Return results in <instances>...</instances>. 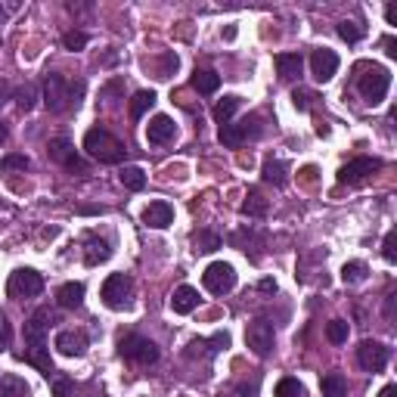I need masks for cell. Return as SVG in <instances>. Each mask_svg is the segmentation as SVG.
Here are the masks:
<instances>
[{
	"label": "cell",
	"instance_id": "6da1fadb",
	"mask_svg": "<svg viewBox=\"0 0 397 397\" xmlns=\"http://www.w3.org/2000/svg\"><path fill=\"white\" fill-rule=\"evenodd\" d=\"M84 149H87L97 161H103V165H118V161L124 159V152H128L121 140L112 137L103 128H93L84 134Z\"/></svg>",
	"mask_w": 397,
	"mask_h": 397
},
{
	"label": "cell",
	"instance_id": "7a4b0ae2",
	"mask_svg": "<svg viewBox=\"0 0 397 397\" xmlns=\"http://www.w3.org/2000/svg\"><path fill=\"white\" fill-rule=\"evenodd\" d=\"M84 93V84H68L62 75H47L44 81V103L50 112H62V109H68L72 103H78V97Z\"/></svg>",
	"mask_w": 397,
	"mask_h": 397
},
{
	"label": "cell",
	"instance_id": "3957f363",
	"mask_svg": "<svg viewBox=\"0 0 397 397\" xmlns=\"http://www.w3.org/2000/svg\"><path fill=\"white\" fill-rule=\"evenodd\" d=\"M357 87H360L363 99H367L369 106H379L385 99L388 87H391V72L382 66H369L367 75H360V81H357Z\"/></svg>",
	"mask_w": 397,
	"mask_h": 397
},
{
	"label": "cell",
	"instance_id": "277c9868",
	"mask_svg": "<svg viewBox=\"0 0 397 397\" xmlns=\"http://www.w3.org/2000/svg\"><path fill=\"white\" fill-rule=\"evenodd\" d=\"M99 295H103L106 307L124 310V307H130V298H134V283H130V276H124V274H112L103 283Z\"/></svg>",
	"mask_w": 397,
	"mask_h": 397
},
{
	"label": "cell",
	"instance_id": "5b68a950",
	"mask_svg": "<svg viewBox=\"0 0 397 397\" xmlns=\"http://www.w3.org/2000/svg\"><path fill=\"white\" fill-rule=\"evenodd\" d=\"M118 351H121L124 360L140 363V367H149V363L159 360V348H155L149 338H143V336H121Z\"/></svg>",
	"mask_w": 397,
	"mask_h": 397
},
{
	"label": "cell",
	"instance_id": "8992f818",
	"mask_svg": "<svg viewBox=\"0 0 397 397\" xmlns=\"http://www.w3.org/2000/svg\"><path fill=\"white\" fill-rule=\"evenodd\" d=\"M47 155H50L56 165L62 168H68V171H78V174H87V161L81 159V155L75 152V143L68 137H53L50 140V146H47Z\"/></svg>",
	"mask_w": 397,
	"mask_h": 397
},
{
	"label": "cell",
	"instance_id": "52a82bcc",
	"mask_svg": "<svg viewBox=\"0 0 397 397\" xmlns=\"http://www.w3.org/2000/svg\"><path fill=\"white\" fill-rule=\"evenodd\" d=\"M261 134V124H258V115H248V118H239V121H230L221 128V143L230 146V149H236V146H243L245 140H255Z\"/></svg>",
	"mask_w": 397,
	"mask_h": 397
},
{
	"label": "cell",
	"instance_id": "ba28073f",
	"mask_svg": "<svg viewBox=\"0 0 397 397\" xmlns=\"http://www.w3.org/2000/svg\"><path fill=\"white\" fill-rule=\"evenodd\" d=\"M44 289V276L37 274V270H16L10 274V283H6V292H10V298H35V295H41Z\"/></svg>",
	"mask_w": 397,
	"mask_h": 397
},
{
	"label": "cell",
	"instance_id": "9c48e42d",
	"mask_svg": "<svg viewBox=\"0 0 397 397\" xmlns=\"http://www.w3.org/2000/svg\"><path fill=\"white\" fill-rule=\"evenodd\" d=\"M202 283H205V289L212 295H227V292H233V286H236V270L224 261H214L205 267Z\"/></svg>",
	"mask_w": 397,
	"mask_h": 397
},
{
	"label": "cell",
	"instance_id": "30bf717a",
	"mask_svg": "<svg viewBox=\"0 0 397 397\" xmlns=\"http://www.w3.org/2000/svg\"><path fill=\"white\" fill-rule=\"evenodd\" d=\"M376 171H382V159H367V155H360V159H351L345 168L338 171V183H363L369 174H376Z\"/></svg>",
	"mask_w": 397,
	"mask_h": 397
},
{
	"label": "cell",
	"instance_id": "8fae6325",
	"mask_svg": "<svg viewBox=\"0 0 397 397\" xmlns=\"http://www.w3.org/2000/svg\"><path fill=\"white\" fill-rule=\"evenodd\" d=\"M245 341H248V348H252L258 357H267L270 351H274V323H267V320L248 323Z\"/></svg>",
	"mask_w": 397,
	"mask_h": 397
},
{
	"label": "cell",
	"instance_id": "7c38bea8",
	"mask_svg": "<svg viewBox=\"0 0 397 397\" xmlns=\"http://www.w3.org/2000/svg\"><path fill=\"white\" fill-rule=\"evenodd\" d=\"M357 363L367 372H382L388 363V348L379 345V341H360V348H357Z\"/></svg>",
	"mask_w": 397,
	"mask_h": 397
},
{
	"label": "cell",
	"instance_id": "4fadbf2b",
	"mask_svg": "<svg viewBox=\"0 0 397 397\" xmlns=\"http://www.w3.org/2000/svg\"><path fill=\"white\" fill-rule=\"evenodd\" d=\"M336 72H338V56L329 50V47H320V50L310 53V75H314L320 84H326Z\"/></svg>",
	"mask_w": 397,
	"mask_h": 397
},
{
	"label": "cell",
	"instance_id": "5bb4252c",
	"mask_svg": "<svg viewBox=\"0 0 397 397\" xmlns=\"http://www.w3.org/2000/svg\"><path fill=\"white\" fill-rule=\"evenodd\" d=\"M53 323V314L47 307H41V310H35L31 314V320L25 323V341H28V348L31 345H47V326Z\"/></svg>",
	"mask_w": 397,
	"mask_h": 397
},
{
	"label": "cell",
	"instance_id": "9a60e30c",
	"mask_svg": "<svg viewBox=\"0 0 397 397\" xmlns=\"http://www.w3.org/2000/svg\"><path fill=\"white\" fill-rule=\"evenodd\" d=\"M56 351L62 357H81L84 351H87V336L78 329H66L56 336Z\"/></svg>",
	"mask_w": 397,
	"mask_h": 397
},
{
	"label": "cell",
	"instance_id": "2e32d148",
	"mask_svg": "<svg viewBox=\"0 0 397 397\" xmlns=\"http://www.w3.org/2000/svg\"><path fill=\"white\" fill-rule=\"evenodd\" d=\"M174 221V208L168 205V202H149L143 212V224L152 230H165L168 224Z\"/></svg>",
	"mask_w": 397,
	"mask_h": 397
},
{
	"label": "cell",
	"instance_id": "e0dca14e",
	"mask_svg": "<svg viewBox=\"0 0 397 397\" xmlns=\"http://www.w3.org/2000/svg\"><path fill=\"white\" fill-rule=\"evenodd\" d=\"M174 121L168 118V115H155L149 121V128H146V140H149L152 146H165L168 140H174Z\"/></svg>",
	"mask_w": 397,
	"mask_h": 397
},
{
	"label": "cell",
	"instance_id": "ac0fdd59",
	"mask_svg": "<svg viewBox=\"0 0 397 397\" xmlns=\"http://www.w3.org/2000/svg\"><path fill=\"white\" fill-rule=\"evenodd\" d=\"M109 258H112V245H109V239L87 236V243H84V261H87V267H97V264H103Z\"/></svg>",
	"mask_w": 397,
	"mask_h": 397
},
{
	"label": "cell",
	"instance_id": "d6986e66",
	"mask_svg": "<svg viewBox=\"0 0 397 397\" xmlns=\"http://www.w3.org/2000/svg\"><path fill=\"white\" fill-rule=\"evenodd\" d=\"M22 360L31 363V367H35L37 372H44L47 379L53 376V360H50V348H47V345H31L28 351L22 354Z\"/></svg>",
	"mask_w": 397,
	"mask_h": 397
},
{
	"label": "cell",
	"instance_id": "ffe728a7",
	"mask_svg": "<svg viewBox=\"0 0 397 397\" xmlns=\"http://www.w3.org/2000/svg\"><path fill=\"white\" fill-rule=\"evenodd\" d=\"M196 305H199V292L193 289V286H181V289H174V295H171L174 314H193Z\"/></svg>",
	"mask_w": 397,
	"mask_h": 397
},
{
	"label": "cell",
	"instance_id": "44dd1931",
	"mask_svg": "<svg viewBox=\"0 0 397 397\" xmlns=\"http://www.w3.org/2000/svg\"><path fill=\"white\" fill-rule=\"evenodd\" d=\"M301 68H305V59L298 53H279L276 56V72L283 81H295L301 75Z\"/></svg>",
	"mask_w": 397,
	"mask_h": 397
},
{
	"label": "cell",
	"instance_id": "7402d4cb",
	"mask_svg": "<svg viewBox=\"0 0 397 397\" xmlns=\"http://www.w3.org/2000/svg\"><path fill=\"white\" fill-rule=\"evenodd\" d=\"M56 301H59V307H66V310L81 307V301H84V283H66L56 292Z\"/></svg>",
	"mask_w": 397,
	"mask_h": 397
},
{
	"label": "cell",
	"instance_id": "603a6c76",
	"mask_svg": "<svg viewBox=\"0 0 397 397\" xmlns=\"http://www.w3.org/2000/svg\"><path fill=\"white\" fill-rule=\"evenodd\" d=\"M0 397H31V388L25 379H19V376H4L0 379Z\"/></svg>",
	"mask_w": 397,
	"mask_h": 397
},
{
	"label": "cell",
	"instance_id": "cb8c5ba5",
	"mask_svg": "<svg viewBox=\"0 0 397 397\" xmlns=\"http://www.w3.org/2000/svg\"><path fill=\"white\" fill-rule=\"evenodd\" d=\"M193 87L208 97V93H214L217 87H221V75L212 72V68H196V75H193Z\"/></svg>",
	"mask_w": 397,
	"mask_h": 397
},
{
	"label": "cell",
	"instance_id": "d4e9b609",
	"mask_svg": "<svg viewBox=\"0 0 397 397\" xmlns=\"http://www.w3.org/2000/svg\"><path fill=\"white\" fill-rule=\"evenodd\" d=\"M320 388H323V397H348V382L341 372H326L320 379Z\"/></svg>",
	"mask_w": 397,
	"mask_h": 397
},
{
	"label": "cell",
	"instance_id": "484cf974",
	"mask_svg": "<svg viewBox=\"0 0 397 397\" xmlns=\"http://www.w3.org/2000/svg\"><path fill=\"white\" fill-rule=\"evenodd\" d=\"M239 103H243L239 97H224L221 103L214 106V121L221 124V128H224V124H230L233 115H236V109H239Z\"/></svg>",
	"mask_w": 397,
	"mask_h": 397
},
{
	"label": "cell",
	"instance_id": "4316f807",
	"mask_svg": "<svg viewBox=\"0 0 397 397\" xmlns=\"http://www.w3.org/2000/svg\"><path fill=\"white\" fill-rule=\"evenodd\" d=\"M193 245H196V252L208 255V252H217V248L224 245V239L217 236V233H212V230H199L196 236H193Z\"/></svg>",
	"mask_w": 397,
	"mask_h": 397
},
{
	"label": "cell",
	"instance_id": "83f0119b",
	"mask_svg": "<svg viewBox=\"0 0 397 397\" xmlns=\"http://www.w3.org/2000/svg\"><path fill=\"white\" fill-rule=\"evenodd\" d=\"M261 174H264V181H267V183H274V186H286V165H283L279 159H267V161H264Z\"/></svg>",
	"mask_w": 397,
	"mask_h": 397
},
{
	"label": "cell",
	"instance_id": "f1b7e54d",
	"mask_svg": "<svg viewBox=\"0 0 397 397\" xmlns=\"http://www.w3.org/2000/svg\"><path fill=\"white\" fill-rule=\"evenodd\" d=\"M243 214L245 217H267V199H264L258 190H252L248 199L243 202Z\"/></svg>",
	"mask_w": 397,
	"mask_h": 397
},
{
	"label": "cell",
	"instance_id": "f546056e",
	"mask_svg": "<svg viewBox=\"0 0 397 397\" xmlns=\"http://www.w3.org/2000/svg\"><path fill=\"white\" fill-rule=\"evenodd\" d=\"M152 103H155V93H152V90H140L137 97L130 99V118L140 121V118H143V115L152 109Z\"/></svg>",
	"mask_w": 397,
	"mask_h": 397
},
{
	"label": "cell",
	"instance_id": "4dcf8cb0",
	"mask_svg": "<svg viewBox=\"0 0 397 397\" xmlns=\"http://www.w3.org/2000/svg\"><path fill=\"white\" fill-rule=\"evenodd\" d=\"M369 276V267L363 261H348L345 267H341V279H345L348 286H357V283H363V279Z\"/></svg>",
	"mask_w": 397,
	"mask_h": 397
},
{
	"label": "cell",
	"instance_id": "1f68e13d",
	"mask_svg": "<svg viewBox=\"0 0 397 397\" xmlns=\"http://www.w3.org/2000/svg\"><path fill=\"white\" fill-rule=\"evenodd\" d=\"M121 183L128 186V190H143L146 186V174H143V168H137V165H128V168H121Z\"/></svg>",
	"mask_w": 397,
	"mask_h": 397
},
{
	"label": "cell",
	"instance_id": "d6a6232c",
	"mask_svg": "<svg viewBox=\"0 0 397 397\" xmlns=\"http://www.w3.org/2000/svg\"><path fill=\"white\" fill-rule=\"evenodd\" d=\"M28 168H31L28 155L10 152V155H4V159H0V171H4V174H13V171H28Z\"/></svg>",
	"mask_w": 397,
	"mask_h": 397
},
{
	"label": "cell",
	"instance_id": "836d02e7",
	"mask_svg": "<svg viewBox=\"0 0 397 397\" xmlns=\"http://www.w3.org/2000/svg\"><path fill=\"white\" fill-rule=\"evenodd\" d=\"M276 397H305V385L298 382V379H283V382L276 385Z\"/></svg>",
	"mask_w": 397,
	"mask_h": 397
},
{
	"label": "cell",
	"instance_id": "e575fe53",
	"mask_svg": "<svg viewBox=\"0 0 397 397\" xmlns=\"http://www.w3.org/2000/svg\"><path fill=\"white\" fill-rule=\"evenodd\" d=\"M326 338L332 341V345H345L348 341V323L345 320H332L326 326Z\"/></svg>",
	"mask_w": 397,
	"mask_h": 397
},
{
	"label": "cell",
	"instance_id": "d590c367",
	"mask_svg": "<svg viewBox=\"0 0 397 397\" xmlns=\"http://www.w3.org/2000/svg\"><path fill=\"white\" fill-rule=\"evenodd\" d=\"M35 99H37V87H35V84H25V87L16 90V103H19L22 112H28V109L35 106Z\"/></svg>",
	"mask_w": 397,
	"mask_h": 397
},
{
	"label": "cell",
	"instance_id": "8d00e7d4",
	"mask_svg": "<svg viewBox=\"0 0 397 397\" xmlns=\"http://www.w3.org/2000/svg\"><path fill=\"white\" fill-rule=\"evenodd\" d=\"M338 37L348 44H357L363 37V28L357 25V22H338Z\"/></svg>",
	"mask_w": 397,
	"mask_h": 397
},
{
	"label": "cell",
	"instance_id": "74e56055",
	"mask_svg": "<svg viewBox=\"0 0 397 397\" xmlns=\"http://www.w3.org/2000/svg\"><path fill=\"white\" fill-rule=\"evenodd\" d=\"M62 44H66V50H84V47H87V35H84V31H66V35H62Z\"/></svg>",
	"mask_w": 397,
	"mask_h": 397
},
{
	"label": "cell",
	"instance_id": "f35d334b",
	"mask_svg": "<svg viewBox=\"0 0 397 397\" xmlns=\"http://www.w3.org/2000/svg\"><path fill=\"white\" fill-rule=\"evenodd\" d=\"M193 345H196V348H208V354H217L221 348L230 345V336H227V332H217L212 341H193Z\"/></svg>",
	"mask_w": 397,
	"mask_h": 397
},
{
	"label": "cell",
	"instance_id": "ab89813d",
	"mask_svg": "<svg viewBox=\"0 0 397 397\" xmlns=\"http://www.w3.org/2000/svg\"><path fill=\"white\" fill-rule=\"evenodd\" d=\"M382 255H385V261H388V264H394V261H397V230H388V233H385Z\"/></svg>",
	"mask_w": 397,
	"mask_h": 397
},
{
	"label": "cell",
	"instance_id": "60d3db41",
	"mask_svg": "<svg viewBox=\"0 0 397 397\" xmlns=\"http://www.w3.org/2000/svg\"><path fill=\"white\" fill-rule=\"evenodd\" d=\"M310 99H314V93H307V90H295V93H292V103H295V109H298V112H307V109H310Z\"/></svg>",
	"mask_w": 397,
	"mask_h": 397
},
{
	"label": "cell",
	"instance_id": "b9f144b4",
	"mask_svg": "<svg viewBox=\"0 0 397 397\" xmlns=\"http://www.w3.org/2000/svg\"><path fill=\"white\" fill-rule=\"evenodd\" d=\"M53 397H72V379H56L53 382Z\"/></svg>",
	"mask_w": 397,
	"mask_h": 397
},
{
	"label": "cell",
	"instance_id": "7bdbcfd3",
	"mask_svg": "<svg viewBox=\"0 0 397 397\" xmlns=\"http://www.w3.org/2000/svg\"><path fill=\"white\" fill-rule=\"evenodd\" d=\"M10 341H13V329H10V323L0 317V351H6V348H10Z\"/></svg>",
	"mask_w": 397,
	"mask_h": 397
},
{
	"label": "cell",
	"instance_id": "ee69618b",
	"mask_svg": "<svg viewBox=\"0 0 397 397\" xmlns=\"http://www.w3.org/2000/svg\"><path fill=\"white\" fill-rule=\"evenodd\" d=\"M171 72H177V56L174 53H168L165 62H161V68H159V78H171Z\"/></svg>",
	"mask_w": 397,
	"mask_h": 397
},
{
	"label": "cell",
	"instance_id": "f6af8a7d",
	"mask_svg": "<svg viewBox=\"0 0 397 397\" xmlns=\"http://www.w3.org/2000/svg\"><path fill=\"white\" fill-rule=\"evenodd\" d=\"M382 47H385V53H388V56H391V59H397V41H394V37H385V41H382Z\"/></svg>",
	"mask_w": 397,
	"mask_h": 397
},
{
	"label": "cell",
	"instance_id": "bcb514c9",
	"mask_svg": "<svg viewBox=\"0 0 397 397\" xmlns=\"http://www.w3.org/2000/svg\"><path fill=\"white\" fill-rule=\"evenodd\" d=\"M385 19H388V25H397V4L385 6Z\"/></svg>",
	"mask_w": 397,
	"mask_h": 397
},
{
	"label": "cell",
	"instance_id": "7dc6e473",
	"mask_svg": "<svg viewBox=\"0 0 397 397\" xmlns=\"http://www.w3.org/2000/svg\"><path fill=\"white\" fill-rule=\"evenodd\" d=\"M10 93H13V87H10V81H0V106L10 99Z\"/></svg>",
	"mask_w": 397,
	"mask_h": 397
},
{
	"label": "cell",
	"instance_id": "c3c4849f",
	"mask_svg": "<svg viewBox=\"0 0 397 397\" xmlns=\"http://www.w3.org/2000/svg\"><path fill=\"white\" fill-rule=\"evenodd\" d=\"M394 298H397V295H388V301H385V317H388V323L394 320Z\"/></svg>",
	"mask_w": 397,
	"mask_h": 397
},
{
	"label": "cell",
	"instance_id": "681fc988",
	"mask_svg": "<svg viewBox=\"0 0 397 397\" xmlns=\"http://www.w3.org/2000/svg\"><path fill=\"white\" fill-rule=\"evenodd\" d=\"M258 289L270 295V292H276V283H274V279H261V283H258Z\"/></svg>",
	"mask_w": 397,
	"mask_h": 397
},
{
	"label": "cell",
	"instance_id": "f907efd6",
	"mask_svg": "<svg viewBox=\"0 0 397 397\" xmlns=\"http://www.w3.org/2000/svg\"><path fill=\"white\" fill-rule=\"evenodd\" d=\"M379 397H397V388L394 385H385L382 391H379Z\"/></svg>",
	"mask_w": 397,
	"mask_h": 397
},
{
	"label": "cell",
	"instance_id": "816d5d0a",
	"mask_svg": "<svg viewBox=\"0 0 397 397\" xmlns=\"http://www.w3.org/2000/svg\"><path fill=\"white\" fill-rule=\"evenodd\" d=\"M81 214H103V208H97V205H84V208H81Z\"/></svg>",
	"mask_w": 397,
	"mask_h": 397
},
{
	"label": "cell",
	"instance_id": "f5cc1de1",
	"mask_svg": "<svg viewBox=\"0 0 397 397\" xmlns=\"http://www.w3.org/2000/svg\"><path fill=\"white\" fill-rule=\"evenodd\" d=\"M4 140H6V124L0 121V143H4Z\"/></svg>",
	"mask_w": 397,
	"mask_h": 397
}]
</instances>
